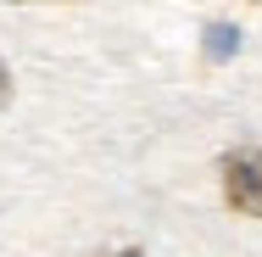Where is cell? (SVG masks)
Here are the masks:
<instances>
[{
	"instance_id": "277c9868",
	"label": "cell",
	"mask_w": 262,
	"mask_h": 257,
	"mask_svg": "<svg viewBox=\"0 0 262 257\" xmlns=\"http://www.w3.org/2000/svg\"><path fill=\"white\" fill-rule=\"evenodd\" d=\"M112 257H145V252H140V246H123V252H112Z\"/></svg>"
},
{
	"instance_id": "7a4b0ae2",
	"label": "cell",
	"mask_w": 262,
	"mask_h": 257,
	"mask_svg": "<svg viewBox=\"0 0 262 257\" xmlns=\"http://www.w3.org/2000/svg\"><path fill=\"white\" fill-rule=\"evenodd\" d=\"M234 45H240V28H234V23H212L207 28V56L212 62H229Z\"/></svg>"
},
{
	"instance_id": "3957f363",
	"label": "cell",
	"mask_w": 262,
	"mask_h": 257,
	"mask_svg": "<svg viewBox=\"0 0 262 257\" xmlns=\"http://www.w3.org/2000/svg\"><path fill=\"white\" fill-rule=\"evenodd\" d=\"M11 101V73H6V62H0V106Z\"/></svg>"
},
{
	"instance_id": "6da1fadb",
	"label": "cell",
	"mask_w": 262,
	"mask_h": 257,
	"mask_svg": "<svg viewBox=\"0 0 262 257\" xmlns=\"http://www.w3.org/2000/svg\"><path fill=\"white\" fill-rule=\"evenodd\" d=\"M223 202L246 218H262V146H240L223 156Z\"/></svg>"
}]
</instances>
